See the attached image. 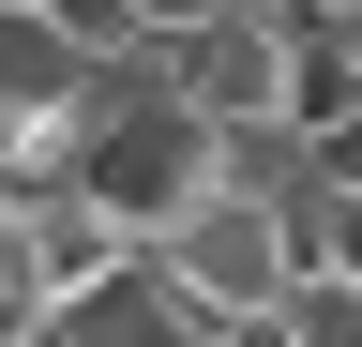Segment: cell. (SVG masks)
<instances>
[{"mask_svg":"<svg viewBox=\"0 0 362 347\" xmlns=\"http://www.w3.org/2000/svg\"><path fill=\"white\" fill-rule=\"evenodd\" d=\"M45 332V257H30V196H16V166H0V347Z\"/></svg>","mask_w":362,"mask_h":347,"instance_id":"obj_6","label":"cell"},{"mask_svg":"<svg viewBox=\"0 0 362 347\" xmlns=\"http://www.w3.org/2000/svg\"><path fill=\"white\" fill-rule=\"evenodd\" d=\"M302 30H317L302 0H226V16H197L166 46V76L211 106V136L226 121H302Z\"/></svg>","mask_w":362,"mask_h":347,"instance_id":"obj_3","label":"cell"},{"mask_svg":"<svg viewBox=\"0 0 362 347\" xmlns=\"http://www.w3.org/2000/svg\"><path fill=\"white\" fill-rule=\"evenodd\" d=\"M302 257H317V211H287V196H242V182H211L197 211L166 227V272L197 287V317H211V347H272V317H287V287H302Z\"/></svg>","mask_w":362,"mask_h":347,"instance_id":"obj_2","label":"cell"},{"mask_svg":"<svg viewBox=\"0 0 362 347\" xmlns=\"http://www.w3.org/2000/svg\"><path fill=\"white\" fill-rule=\"evenodd\" d=\"M197 16H226V0H136V46L166 61V46H181V30H197Z\"/></svg>","mask_w":362,"mask_h":347,"instance_id":"obj_8","label":"cell"},{"mask_svg":"<svg viewBox=\"0 0 362 347\" xmlns=\"http://www.w3.org/2000/svg\"><path fill=\"white\" fill-rule=\"evenodd\" d=\"M45 166H76L136 242H166L181 211L226 182V136H211V106L181 91L166 61H90V91H76V121H61V151H45Z\"/></svg>","mask_w":362,"mask_h":347,"instance_id":"obj_1","label":"cell"},{"mask_svg":"<svg viewBox=\"0 0 362 347\" xmlns=\"http://www.w3.org/2000/svg\"><path fill=\"white\" fill-rule=\"evenodd\" d=\"M317 257H347V272H362V196H317Z\"/></svg>","mask_w":362,"mask_h":347,"instance_id":"obj_9","label":"cell"},{"mask_svg":"<svg viewBox=\"0 0 362 347\" xmlns=\"http://www.w3.org/2000/svg\"><path fill=\"white\" fill-rule=\"evenodd\" d=\"M272 347H362V272H347V257H302V287H287V317H272Z\"/></svg>","mask_w":362,"mask_h":347,"instance_id":"obj_5","label":"cell"},{"mask_svg":"<svg viewBox=\"0 0 362 347\" xmlns=\"http://www.w3.org/2000/svg\"><path fill=\"white\" fill-rule=\"evenodd\" d=\"M302 16H347V0H302Z\"/></svg>","mask_w":362,"mask_h":347,"instance_id":"obj_10","label":"cell"},{"mask_svg":"<svg viewBox=\"0 0 362 347\" xmlns=\"http://www.w3.org/2000/svg\"><path fill=\"white\" fill-rule=\"evenodd\" d=\"M45 347H211V317H197V287L166 272V242H121L90 287L45 302Z\"/></svg>","mask_w":362,"mask_h":347,"instance_id":"obj_4","label":"cell"},{"mask_svg":"<svg viewBox=\"0 0 362 347\" xmlns=\"http://www.w3.org/2000/svg\"><path fill=\"white\" fill-rule=\"evenodd\" d=\"M30 16H61L90 61H151V46H136V0H30Z\"/></svg>","mask_w":362,"mask_h":347,"instance_id":"obj_7","label":"cell"}]
</instances>
